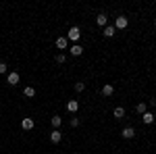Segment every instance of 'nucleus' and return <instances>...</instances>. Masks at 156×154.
Returning a JSON list of instances; mask_svg holds the SVG:
<instances>
[{
    "label": "nucleus",
    "mask_w": 156,
    "mask_h": 154,
    "mask_svg": "<svg viewBox=\"0 0 156 154\" xmlns=\"http://www.w3.org/2000/svg\"><path fill=\"white\" fill-rule=\"evenodd\" d=\"M50 123H52V127H54V129H58V127H60V123H62V119H60L58 115H54V117L50 119Z\"/></svg>",
    "instance_id": "obj_15"
},
{
    "label": "nucleus",
    "mask_w": 156,
    "mask_h": 154,
    "mask_svg": "<svg viewBox=\"0 0 156 154\" xmlns=\"http://www.w3.org/2000/svg\"><path fill=\"white\" fill-rule=\"evenodd\" d=\"M60 140H62V133H60L58 129H52V133H50V142H52V144H58Z\"/></svg>",
    "instance_id": "obj_8"
},
{
    "label": "nucleus",
    "mask_w": 156,
    "mask_h": 154,
    "mask_svg": "<svg viewBox=\"0 0 156 154\" xmlns=\"http://www.w3.org/2000/svg\"><path fill=\"white\" fill-rule=\"evenodd\" d=\"M67 40H71V42H79V40H81V29H79L77 25H73L71 29H69V34H67Z\"/></svg>",
    "instance_id": "obj_1"
},
{
    "label": "nucleus",
    "mask_w": 156,
    "mask_h": 154,
    "mask_svg": "<svg viewBox=\"0 0 156 154\" xmlns=\"http://www.w3.org/2000/svg\"><path fill=\"white\" fill-rule=\"evenodd\" d=\"M96 23H98V27H106V23H108V17L104 15V13H100L96 17Z\"/></svg>",
    "instance_id": "obj_12"
},
{
    "label": "nucleus",
    "mask_w": 156,
    "mask_h": 154,
    "mask_svg": "<svg viewBox=\"0 0 156 154\" xmlns=\"http://www.w3.org/2000/svg\"><path fill=\"white\" fill-rule=\"evenodd\" d=\"M127 25H129V19L123 17V15H119V17L115 19V29H127Z\"/></svg>",
    "instance_id": "obj_2"
},
{
    "label": "nucleus",
    "mask_w": 156,
    "mask_h": 154,
    "mask_svg": "<svg viewBox=\"0 0 156 154\" xmlns=\"http://www.w3.org/2000/svg\"><path fill=\"white\" fill-rule=\"evenodd\" d=\"M9 73V65L6 63H0V75H6Z\"/></svg>",
    "instance_id": "obj_19"
},
{
    "label": "nucleus",
    "mask_w": 156,
    "mask_h": 154,
    "mask_svg": "<svg viewBox=\"0 0 156 154\" xmlns=\"http://www.w3.org/2000/svg\"><path fill=\"white\" fill-rule=\"evenodd\" d=\"M69 52H71L73 56H81V54H83V46H79V44H73V46L69 48Z\"/></svg>",
    "instance_id": "obj_6"
},
{
    "label": "nucleus",
    "mask_w": 156,
    "mask_h": 154,
    "mask_svg": "<svg viewBox=\"0 0 156 154\" xmlns=\"http://www.w3.org/2000/svg\"><path fill=\"white\" fill-rule=\"evenodd\" d=\"M21 127H23L25 131H29V129H34V119L31 117H25L23 121H21Z\"/></svg>",
    "instance_id": "obj_7"
},
{
    "label": "nucleus",
    "mask_w": 156,
    "mask_h": 154,
    "mask_svg": "<svg viewBox=\"0 0 156 154\" xmlns=\"http://www.w3.org/2000/svg\"><path fill=\"white\" fill-rule=\"evenodd\" d=\"M67 110L75 115V113L79 110V102H77V100H69V102H67Z\"/></svg>",
    "instance_id": "obj_9"
},
{
    "label": "nucleus",
    "mask_w": 156,
    "mask_h": 154,
    "mask_svg": "<svg viewBox=\"0 0 156 154\" xmlns=\"http://www.w3.org/2000/svg\"><path fill=\"white\" fill-rule=\"evenodd\" d=\"M19 79H21V77H19V73H17V71L6 73V83H9V85H17V83H19Z\"/></svg>",
    "instance_id": "obj_3"
},
{
    "label": "nucleus",
    "mask_w": 156,
    "mask_h": 154,
    "mask_svg": "<svg viewBox=\"0 0 156 154\" xmlns=\"http://www.w3.org/2000/svg\"><path fill=\"white\" fill-rule=\"evenodd\" d=\"M154 115H152V113H150V110H146V113H144V115H142V121H144V123H146V125H152V123H154Z\"/></svg>",
    "instance_id": "obj_10"
},
{
    "label": "nucleus",
    "mask_w": 156,
    "mask_h": 154,
    "mask_svg": "<svg viewBox=\"0 0 156 154\" xmlns=\"http://www.w3.org/2000/svg\"><path fill=\"white\" fill-rule=\"evenodd\" d=\"M23 94L27 96V98H34V96H36V88H31V85H27V88L23 90Z\"/></svg>",
    "instance_id": "obj_17"
},
{
    "label": "nucleus",
    "mask_w": 156,
    "mask_h": 154,
    "mask_svg": "<svg viewBox=\"0 0 156 154\" xmlns=\"http://www.w3.org/2000/svg\"><path fill=\"white\" fill-rule=\"evenodd\" d=\"M79 123H81V121H79V117H73V119H71V125H73V127H77Z\"/></svg>",
    "instance_id": "obj_21"
},
{
    "label": "nucleus",
    "mask_w": 156,
    "mask_h": 154,
    "mask_svg": "<svg viewBox=\"0 0 156 154\" xmlns=\"http://www.w3.org/2000/svg\"><path fill=\"white\" fill-rule=\"evenodd\" d=\"M65 60H67V56H65L62 52H60V54H56V63H65Z\"/></svg>",
    "instance_id": "obj_20"
},
{
    "label": "nucleus",
    "mask_w": 156,
    "mask_h": 154,
    "mask_svg": "<svg viewBox=\"0 0 156 154\" xmlns=\"http://www.w3.org/2000/svg\"><path fill=\"white\" fill-rule=\"evenodd\" d=\"M83 90H85V83L83 81H77V83H75V92H79V94H81Z\"/></svg>",
    "instance_id": "obj_18"
},
{
    "label": "nucleus",
    "mask_w": 156,
    "mask_h": 154,
    "mask_svg": "<svg viewBox=\"0 0 156 154\" xmlns=\"http://www.w3.org/2000/svg\"><path fill=\"white\" fill-rule=\"evenodd\" d=\"M112 115H115V119L119 121V119H123V117H125V108H123V106H117L115 110H112Z\"/></svg>",
    "instance_id": "obj_14"
},
{
    "label": "nucleus",
    "mask_w": 156,
    "mask_h": 154,
    "mask_svg": "<svg viewBox=\"0 0 156 154\" xmlns=\"http://www.w3.org/2000/svg\"><path fill=\"white\" fill-rule=\"evenodd\" d=\"M135 133H137V131L133 129V127H125V129L121 131V135H123L125 140H133V138H135Z\"/></svg>",
    "instance_id": "obj_4"
},
{
    "label": "nucleus",
    "mask_w": 156,
    "mask_h": 154,
    "mask_svg": "<svg viewBox=\"0 0 156 154\" xmlns=\"http://www.w3.org/2000/svg\"><path fill=\"white\" fill-rule=\"evenodd\" d=\"M146 110H148V104H146V102H140V104H135V113H140V115H144Z\"/></svg>",
    "instance_id": "obj_16"
},
{
    "label": "nucleus",
    "mask_w": 156,
    "mask_h": 154,
    "mask_svg": "<svg viewBox=\"0 0 156 154\" xmlns=\"http://www.w3.org/2000/svg\"><path fill=\"white\" fill-rule=\"evenodd\" d=\"M102 34H104V38H112L115 34H117V29H115V25H106Z\"/></svg>",
    "instance_id": "obj_13"
},
{
    "label": "nucleus",
    "mask_w": 156,
    "mask_h": 154,
    "mask_svg": "<svg viewBox=\"0 0 156 154\" xmlns=\"http://www.w3.org/2000/svg\"><path fill=\"white\" fill-rule=\"evenodd\" d=\"M115 94V85H112V83H104V85H102V96H112Z\"/></svg>",
    "instance_id": "obj_5"
},
{
    "label": "nucleus",
    "mask_w": 156,
    "mask_h": 154,
    "mask_svg": "<svg viewBox=\"0 0 156 154\" xmlns=\"http://www.w3.org/2000/svg\"><path fill=\"white\" fill-rule=\"evenodd\" d=\"M67 44H69L67 36H60V38H56V48H58V50H65V48H67Z\"/></svg>",
    "instance_id": "obj_11"
}]
</instances>
